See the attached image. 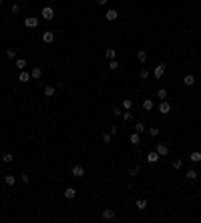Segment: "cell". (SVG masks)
<instances>
[{
	"label": "cell",
	"instance_id": "7402d4cb",
	"mask_svg": "<svg viewBox=\"0 0 201 223\" xmlns=\"http://www.w3.org/2000/svg\"><path fill=\"white\" fill-rule=\"evenodd\" d=\"M137 209H139V211L147 209V199H139V201H137Z\"/></svg>",
	"mask_w": 201,
	"mask_h": 223
},
{
	"label": "cell",
	"instance_id": "ffe728a7",
	"mask_svg": "<svg viewBox=\"0 0 201 223\" xmlns=\"http://www.w3.org/2000/svg\"><path fill=\"white\" fill-rule=\"evenodd\" d=\"M44 97H54V87H52V85L44 87Z\"/></svg>",
	"mask_w": 201,
	"mask_h": 223
},
{
	"label": "cell",
	"instance_id": "8992f818",
	"mask_svg": "<svg viewBox=\"0 0 201 223\" xmlns=\"http://www.w3.org/2000/svg\"><path fill=\"white\" fill-rule=\"evenodd\" d=\"M105 18H107L109 22H113V20H117V18H119V12H117L115 8H111V10H107V14H105Z\"/></svg>",
	"mask_w": 201,
	"mask_h": 223
},
{
	"label": "cell",
	"instance_id": "83f0119b",
	"mask_svg": "<svg viewBox=\"0 0 201 223\" xmlns=\"http://www.w3.org/2000/svg\"><path fill=\"white\" fill-rule=\"evenodd\" d=\"M109 68H111V70H117V68H119V62H117V58H115V61H109Z\"/></svg>",
	"mask_w": 201,
	"mask_h": 223
},
{
	"label": "cell",
	"instance_id": "5bb4252c",
	"mask_svg": "<svg viewBox=\"0 0 201 223\" xmlns=\"http://www.w3.org/2000/svg\"><path fill=\"white\" fill-rule=\"evenodd\" d=\"M74 195H76V189H74V187H67V189H64V197H67V199H74Z\"/></svg>",
	"mask_w": 201,
	"mask_h": 223
},
{
	"label": "cell",
	"instance_id": "3957f363",
	"mask_svg": "<svg viewBox=\"0 0 201 223\" xmlns=\"http://www.w3.org/2000/svg\"><path fill=\"white\" fill-rule=\"evenodd\" d=\"M40 14H42V18H44V20H52V18H54V10L50 6H44Z\"/></svg>",
	"mask_w": 201,
	"mask_h": 223
},
{
	"label": "cell",
	"instance_id": "4316f807",
	"mask_svg": "<svg viewBox=\"0 0 201 223\" xmlns=\"http://www.w3.org/2000/svg\"><path fill=\"white\" fill-rule=\"evenodd\" d=\"M149 135L153 137V139H155V137H159V129H157V127H151V129H149Z\"/></svg>",
	"mask_w": 201,
	"mask_h": 223
},
{
	"label": "cell",
	"instance_id": "b9f144b4",
	"mask_svg": "<svg viewBox=\"0 0 201 223\" xmlns=\"http://www.w3.org/2000/svg\"><path fill=\"white\" fill-rule=\"evenodd\" d=\"M0 4H2V0H0Z\"/></svg>",
	"mask_w": 201,
	"mask_h": 223
},
{
	"label": "cell",
	"instance_id": "ba28073f",
	"mask_svg": "<svg viewBox=\"0 0 201 223\" xmlns=\"http://www.w3.org/2000/svg\"><path fill=\"white\" fill-rule=\"evenodd\" d=\"M70 173H73L74 177H82L85 175V167H82V165H74L73 169H70Z\"/></svg>",
	"mask_w": 201,
	"mask_h": 223
},
{
	"label": "cell",
	"instance_id": "1f68e13d",
	"mask_svg": "<svg viewBox=\"0 0 201 223\" xmlns=\"http://www.w3.org/2000/svg\"><path fill=\"white\" fill-rule=\"evenodd\" d=\"M111 137H113L111 133H103V143H107V145H109V143H111Z\"/></svg>",
	"mask_w": 201,
	"mask_h": 223
},
{
	"label": "cell",
	"instance_id": "9c48e42d",
	"mask_svg": "<svg viewBox=\"0 0 201 223\" xmlns=\"http://www.w3.org/2000/svg\"><path fill=\"white\" fill-rule=\"evenodd\" d=\"M42 40L46 42V44L54 42V32H50V30H46V32H42Z\"/></svg>",
	"mask_w": 201,
	"mask_h": 223
},
{
	"label": "cell",
	"instance_id": "5b68a950",
	"mask_svg": "<svg viewBox=\"0 0 201 223\" xmlns=\"http://www.w3.org/2000/svg\"><path fill=\"white\" fill-rule=\"evenodd\" d=\"M163 74H165V64H157L153 70V76L155 79H163Z\"/></svg>",
	"mask_w": 201,
	"mask_h": 223
},
{
	"label": "cell",
	"instance_id": "f1b7e54d",
	"mask_svg": "<svg viewBox=\"0 0 201 223\" xmlns=\"http://www.w3.org/2000/svg\"><path fill=\"white\" fill-rule=\"evenodd\" d=\"M123 119H125V121H133V113H131V111H125V113H123Z\"/></svg>",
	"mask_w": 201,
	"mask_h": 223
},
{
	"label": "cell",
	"instance_id": "52a82bcc",
	"mask_svg": "<svg viewBox=\"0 0 201 223\" xmlns=\"http://www.w3.org/2000/svg\"><path fill=\"white\" fill-rule=\"evenodd\" d=\"M159 113H163V115H169V113H171V105H169L167 101H161V105H159Z\"/></svg>",
	"mask_w": 201,
	"mask_h": 223
},
{
	"label": "cell",
	"instance_id": "2e32d148",
	"mask_svg": "<svg viewBox=\"0 0 201 223\" xmlns=\"http://www.w3.org/2000/svg\"><path fill=\"white\" fill-rule=\"evenodd\" d=\"M183 82H185L187 87H193V85H195V76H193V74H185V76H183Z\"/></svg>",
	"mask_w": 201,
	"mask_h": 223
},
{
	"label": "cell",
	"instance_id": "9a60e30c",
	"mask_svg": "<svg viewBox=\"0 0 201 223\" xmlns=\"http://www.w3.org/2000/svg\"><path fill=\"white\" fill-rule=\"evenodd\" d=\"M30 79H32V76H30V73H26V70H20V76H18L20 82H28Z\"/></svg>",
	"mask_w": 201,
	"mask_h": 223
},
{
	"label": "cell",
	"instance_id": "44dd1931",
	"mask_svg": "<svg viewBox=\"0 0 201 223\" xmlns=\"http://www.w3.org/2000/svg\"><path fill=\"white\" fill-rule=\"evenodd\" d=\"M4 183H6L8 187H12L14 183H16V179H14V175H6V177H4Z\"/></svg>",
	"mask_w": 201,
	"mask_h": 223
},
{
	"label": "cell",
	"instance_id": "484cf974",
	"mask_svg": "<svg viewBox=\"0 0 201 223\" xmlns=\"http://www.w3.org/2000/svg\"><path fill=\"white\" fill-rule=\"evenodd\" d=\"M139 173H141V167H139V165H135L133 169L129 171V175H131V177H137V175H139Z\"/></svg>",
	"mask_w": 201,
	"mask_h": 223
},
{
	"label": "cell",
	"instance_id": "74e56055",
	"mask_svg": "<svg viewBox=\"0 0 201 223\" xmlns=\"http://www.w3.org/2000/svg\"><path fill=\"white\" fill-rule=\"evenodd\" d=\"M18 10H20V4H12V12L16 14V12H18Z\"/></svg>",
	"mask_w": 201,
	"mask_h": 223
},
{
	"label": "cell",
	"instance_id": "7a4b0ae2",
	"mask_svg": "<svg viewBox=\"0 0 201 223\" xmlns=\"http://www.w3.org/2000/svg\"><path fill=\"white\" fill-rule=\"evenodd\" d=\"M38 24H40V20L36 18V16H28L26 20H24V26L26 28H36Z\"/></svg>",
	"mask_w": 201,
	"mask_h": 223
},
{
	"label": "cell",
	"instance_id": "e575fe53",
	"mask_svg": "<svg viewBox=\"0 0 201 223\" xmlns=\"http://www.w3.org/2000/svg\"><path fill=\"white\" fill-rule=\"evenodd\" d=\"M187 179H197V173H195V169L187 171Z\"/></svg>",
	"mask_w": 201,
	"mask_h": 223
},
{
	"label": "cell",
	"instance_id": "ac0fdd59",
	"mask_svg": "<svg viewBox=\"0 0 201 223\" xmlns=\"http://www.w3.org/2000/svg\"><path fill=\"white\" fill-rule=\"evenodd\" d=\"M30 76H32L34 81H38L40 76H42V70H40L38 67H36V68H32V70H30Z\"/></svg>",
	"mask_w": 201,
	"mask_h": 223
},
{
	"label": "cell",
	"instance_id": "e0dca14e",
	"mask_svg": "<svg viewBox=\"0 0 201 223\" xmlns=\"http://www.w3.org/2000/svg\"><path fill=\"white\" fill-rule=\"evenodd\" d=\"M105 56H107L109 61H115V58H117V50H115V48H107V50H105Z\"/></svg>",
	"mask_w": 201,
	"mask_h": 223
},
{
	"label": "cell",
	"instance_id": "277c9868",
	"mask_svg": "<svg viewBox=\"0 0 201 223\" xmlns=\"http://www.w3.org/2000/svg\"><path fill=\"white\" fill-rule=\"evenodd\" d=\"M155 151L159 153V157H167L169 155V147L165 145V143H159V145L155 147Z\"/></svg>",
	"mask_w": 201,
	"mask_h": 223
},
{
	"label": "cell",
	"instance_id": "d590c367",
	"mask_svg": "<svg viewBox=\"0 0 201 223\" xmlns=\"http://www.w3.org/2000/svg\"><path fill=\"white\" fill-rule=\"evenodd\" d=\"M139 74H141V79H149V70H147V68H143Z\"/></svg>",
	"mask_w": 201,
	"mask_h": 223
},
{
	"label": "cell",
	"instance_id": "4dcf8cb0",
	"mask_svg": "<svg viewBox=\"0 0 201 223\" xmlns=\"http://www.w3.org/2000/svg\"><path fill=\"white\" fill-rule=\"evenodd\" d=\"M6 56L8 58H14V56H16V50H14V48H6Z\"/></svg>",
	"mask_w": 201,
	"mask_h": 223
},
{
	"label": "cell",
	"instance_id": "d4e9b609",
	"mask_svg": "<svg viewBox=\"0 0 201 223\" xmlns=\"http://www.w3.org/2000/svg\"><path fill=\"white\" fill-rule=\"evenodd\" d=\"M157 97H159L161 101H167V91H165V88H159V91H157Z\"/></svg>",
	"mask_w": 201,
	"mask_h": 223
},
{
	"label": "cell",
	"instance_id": "f546056e",
	"mask_svg": "<svg viewBox=\"0 0 201 223\" xmlns=\"http://www.w3.org/2000/svg\"><path fill=\"white\" fill-rule=\"evenodd\" d=\"M135 131H137V133H143V131H145V125H143V123H137V125H135Z\"/></svg>",
	"mask_w": 201,
	"mask_h": 223
},
{
	"label": "cell",
	"instance_id": "7c38bea8",
	"mask_svg": "<svg viewBox=\"0 0 201 223\" xmlns=\"http://www.w3.org/2000/svg\"><path fill=\"white\" fill-rule=\"evenodd\" d=\"M189 161H191V163H195V165H197V163L201 161V151H193V153L189 155Z\"/></svg>",
	"mask_w": 201,
	"mask_h": 223
},
{
	"label": "cell",
	"instance_id": "60d3db41",
	"mask_svg": "<svg viewBox=\"0 0 201 223\" xmlns=\"http://www.w3.org/2000/svg\"><path fill=\"white\" fill-rule=\"evenodd\" d=\"M22 2H28V0H22Z\"/></svg>",
	"mask_w": 201,
	"mask_h": 223
},
{
	"label": "cell",
	"instance_id": "4fadbf2b",
	"mask_svg": "<svg viewBox=\"0 0 201 223\" xmlns=\"http://www.w3.org/2000/svg\"><path fill=\"white\" fill-rule=\"evenodd\" d=\"M26 64H28V62L24 61V58H16V61H14V67L18 68V70H24V68H26Z\"/></svg>",
	"mask_w": 201,
	"mask_h": 223
},
{
	"label": "cell",
	"instance_id": "836d02e7",
	"mask_svg": "<svg viewBox=\"0 0 201 223\" xmlns=\"http://www.w3.org/2000/svg\"><path fill=\"white\" fill-rule=\"evenodd\" d=\"M181 165H183V161H181V159H175V161H173V169H175V171L181 169Z\"/></svg>",
	"mask_w": 201,
	"mask_h": 223
},
{
	"label": "cell",
	"instance_id": "8fae6325",
	"mask_svg": "<svg viewBox=\"0 0 201 223\" xmlns=\"http://www.w3.org/2000/svg\"><path fill=\"white\" fill-rule=\"evenodd\" d=\"M147 161L151 163V165H155V163L159 161V153H157V151H151V153L147 155Z\"/></svg>",
	"mask_w": 201,
	"mask_h": 223
},
{
	"label": "cell",
	"instance_id": "d6a6232c",
	"mask_svg": "<svg viewBox=\"0 0 201 223\" xmlns=\"http://www.w3.org/2000/svg\"><path fill=\"white\" fill-rule=\"evenodd\" d=\"M12 159H14V157L10 155V153H6V155H2V161H4V163H12Z\"/></svg>",
	"mask_w": 201,
	"mask_h": 223
},
{
	"label": "cell",
	"instance_id": "cb8c5ba5",
	"mask_svg": "<svg viewBox=\"0 0 201 223\" xmlns=\"http://www.w3.org/2000/svg\"><path fill=\"white\" fill-rule=\"evenodd\" d=\"M123 109H125V111H131V109H133V101H131V99H125V101H123Z\"/></svg>",
	"mask_w": 201,
	"mask_h": 223
},
{
	"label": "cell",
	"instance_id": "6da1fadb",
	"mask_svg": "<svg viewBox=\"0 0 201 223\" xmlns=\"http://www.w3.org/2000/svg\"><path fill=\"white\" fill-rule=\"evenodd\" d=\"M100 217L107 219V221H113V219H117V213H115V209H103L100 211Z\"/></svg>",
	"mask_w": 201,
	"mask_h": 223
},
{
	"label": "cell",
	"instance_id": "ab89813d",
	"mask_svg": "<svg viewBox=\"0 0 201 223\" xmlns=\"http://www.w3.org/2000/svg\"><path fill=\"white\" fill-rule=\"evenodd\" d=\"M107 2H109V0H97V4H99V6H105Z\"/></svg>",
	"mask_w": 201,
	"mask_h": 223
},
{
	"label": "cell",
	"instance_id": "30bf717a",
	"mask_svg": "<svg viewBox=\"0 0 201 223\" xmlns=\"http://www.w3.org/2000/svg\"><path fill=\"white\" fill-rule=\"evenodd\" d=\"M129 141H131V145H135V147H137V145L141 143V135L137 133V131H135V133H131V137H129Z\"/></svg>",
	"mask_w": 201,
	"mask_h": 223
},
{
	"label": "cell",
	"instance_id": "d6986e66",
	"mask_svg": "<svg viewBox=\"0 0 201 223\" xmlns=\"http://www.w3.org/2000/svg\"><path fill=\"white\" fill-rule=\"evenodd\" d=\"M153 101H151V99H145V101H143V109H145V111H153Z\"/></svg>",
	"mask_w": 201,
	"mask_h": 223
},
{
	"label": "cell",
	"instance_id": "603a6c76",
	"mask_svg": "<svg viewBox=\"0 0 201 223\" xmlns=\"http://www.w3.org/2000/svg\"><path fill=\"white\" fill-rule=\"evenodd\" d=\"M137 58H139V62H145L147 61V50H139V52H137Z\"/></svg>",
	"mask_w": 201,
	"mask_h": 223
},
{
	"label": "cell",
	"instance_id": "f35d334b",
	"mask_svg": "<svg viewBox=\"0 0 201 223\" xmlns=\"http://www.w3.org/2000/svg\"><path fill=\"white\" fill-rule=\"evenodd\" d=\"M117 129H119L117 125H113V127H111V135H117Z\"/></svg>",
	"mask_w": 201,
	"mask_h": 223
},
{
	"label": "cell",
	"instance_id": "8d00e7d4",
	"mask_svg": "<svg viewBox=\"0 0 201 223\" xmlns=\"http://www.w3.org/2000/svg\"><path fill=\"white\" fill-rule=\"evenodd\" d=\"M20 179H22V183H28V181H30V177H28L26 173H24V175H20Z\"/></svg>",
	"mask_w": 201,
	"mask_h": 223
}]
</instances>
